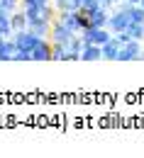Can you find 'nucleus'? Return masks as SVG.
Masks as SVG:
<instances>
[{
  "label": "nucleus",
  "instance_id": "7",
  "mask_svg": "<svg viewBox=\"0 0 144 158\" xmlns=\"http://www.w3.org/2000/svg\"><path fill=\"white\" fill-rule=\"evenodd\" d=\"M32 61H51V41H46V37H41V39L34 44Z\"/></svg>",
  "mask_w": 144,
  "mask_h": 158
},
{
  "label": "nucleus",
  "instance_id": "17",
  "mask_svg": "<svg viewBox=\"0 0 144 158\" xmlns=\"http://www.w3.org/2000/svg\"><path fill=\"white\" fill-rule=\"evenodd\" d=\"M127 34H129L132 39L142 41L144 39V22H132V24L127 27Z\"/></svg>",
  "mask_w": 144,
  "mask_h": 158
},
{
  "label": "nucleus",
  "instance_id": "6",
  "mask_svg": "<svg viewBox=\"0 0 144 158\" xmlns=\"http://www.w3.org/2000/svg\"><path fill=\"white\" fill-rule=\"evenodd\" d=\"M139 51H142V44L137 39H129L127 44H122L117 61H139Z\"/></svg>",
  "mask_w": 144,
  "mask_h": 158
},
{
  "label": "nucleus",
  "instance_id": "22",
  "mask_svg": "<svg viewBox=\"0 0 144 158\" xmlns=\"http://www.w3.org/2000/svg\"><path fill=\"white\" fill-rule=\"evenodd\" d=\"M139 61H144V49H142V51H139Z\"/></svg>",
  "mask_w": 144,
  "mask_h": 158
},
{
  "label": "nucleus",
  "instance_id": "18",
  "mask_svg": "<svg viewBox=\"0 0 144 158\" xmlns=\"http://www.w3.org/2000/svg\"><path fill=\"white\" fill-rule=\"evenodd\" d=\"M20 5H22V0H0V7H2L5 12H10V15H12Z\"/></svg>",
  "mask_w": 144,
  "mask_h": 158
},
{
  "label": "nucleus",
  "instance_id": "13",
  "mask_svg": "<svg viewBox=\"0 0 144 158\" xmlns=\"http://www.w3.org/2000/svg\"><path fill=\"white\" fill-rule=\"evenodd\" d=\"M68 59V46L61 41H51V61H66Z\"/></svg>",
  "mask_w": 144,
  "mask_h": 158
},
{
  "label": "nucleus",
  "instance_id": "2",
  "mask_svg": "<svg viewBox=\"0 0 144 158\" xmlns=\"http://www.w3.org/2000/svg\"><path fill=\"white\" fill-rule=\"evenodd\" d=\"M129 24H132V20H129L127 10L117 7V10H112V12H110V20H107V29H110L112 34H117V32H127V27H129Z\"/></svg>",
  "mask_w": 144,
  "mask_h": 158
},
{
  "label": "nucleus",
  "instance_id": "20",
  "mask_svg": "<svg viewBox=\"0 0 144 158\" xmlns=\"http://www.w3.org/2000/svg\"><path fill=\"white\" fill-rule=\"evenodd\" d=\"M12 61H32V54H29V51H17V54L12 56Z\"/></svg>",
  "mask_w": 144,
  "mask_h": 158
},
{
  "label": "nucleus",
  "instance_id": "5",
  "mask_svg": "<svg viewBox=\"0 0 144 158\" xmlns=\"http://www.w3.org/2000/svg\"><path fill=\"white\" fill-rule=\"evenodd\" d=\"M107 20H110V7L107 5H100L93 12H88V27H107Z\"/></svg>",
  "mask_w": 144,
  "mask_h": 158
},
{
  "label": "nucleus",
  "instance_id": "16",
  "mask_svg": "<svg viewBox=\"0 0 144 158\" xmlns=\"http://www.w3.org/2000/svg\"><path fill=\"white\" fill-rule=\"evenodd\" d=\"M54 7L63 12V10H81V0H51Z\"/></svg>",
  "mask_w": 144,
  "mask_h": 158
},
{
  "label": "nucleus",
  "instance_id": "3",
  "mask_svg": "<svg viewBox=\"0 0 144 158\" xmlns=\"http://www.w3.org/2000/svg\"><path fill=\"white\" fill-rule=\"evenodd\" d=\"M12 39H15V44H17V51H29V54H32L34 44H37L41 37H37V34L29 32V29H20V32L12 34Z\"/></svg>",
  "mask_w": 144,
  "mask_h": 158
},
{
  "label": "nucleus",
  "instance_id": "4",
  "mask_svg": "<svg viewBox=\"0 0 144 158\" xmlns=\"http://www.w3.org/2000/svg\"><path fill=\"white\" fill-rule=\"evenodd\" d=\"M73 34H76V32H71V29H68V27H66V24L59 20V17H56V20H51V32H49L51 41H61V44H68Z\"/></svg>",
  "mask_w": 144,
  "mask_h": 158
},
{
  "label": "nucleus",
  "instance_id": "15",
  "mask_svg": "<svg viewBox=\"0 0 144 158\" xmlns=\"http://www.w3.org/2000/svg\"><path fill=\"white\" fill-rule=\"evenodd\" d=\"M12 34H15V29H12L10 15H7V12H2V15H0V37H5V39H7V37H12Z\"/></svg>",
  "mask_w": 144,
  "mask_h": 158
},
{
  "label": "nucleus",
  "instance_id": "9",
  "mask_svg": "<svg viewBox=\"0 0 144 158\" xmlns=\"http://www.w3.org/2000/svg\"><path fill=\"white\" fill-rule=\"evenodd\" d=\"M27 29H29V32H34L37 37H46V34L51 32V20H44V17H34V20H29Z\"/></svg>",
  "mask_w": 144,
  "mask_h": 158
},
{
  "label": "nucleus",
  "instance_id": "19",
  "mask_svg": "<svg viewBox=\"0 0 144 158\" xmlns=\"http://www.w3.org/2000/svg\"><path fill=\"white\" fill-rule=\"evenodd\" d=\"M100 5H103L100 0H83V2H81V12L88 15V12H93L95 7H100Z\"/></svg>",
  "mask_w": 144,
  "mask_h": 158
},
{
  "label": "nucleus",
  "instance_id": "1",
  "mask_svg": "<svg viewBox=\"0 0 144 158\" xmlns=\"http://www.w3.org/2000/svg\"><path fill=\"white\" fill-rule=\"evenodd\" d=\"M81 37L85 44H98V46H103L105 41L112 39V34H110L107 27H85L81 32Z\"/></svg>",
  "mask_w": 144,
  "mask_h": 158
},
{
  "label": "nucleus",
  "instance_id": "11",
  "mask_svg": "<svg viewBox=\"0 0 144 158\" xmlns=\"http://www.w3.org/2000/svg\"><path fill=\"white\" fill-rule=\"evenodd\" d=\"M103 59V49L98 44H85L81 51V61H100Z\"/></svg>",
  "mask_w": 144,
  "mask_h": 158
},
{
  "label": "nucleus",
  "instance_id": "8",
  "mask_svg": "<svg viewBox=\"0 0 144 158\" xmlns=\"http://www.w3.org/2000/svg\"><path fill=\"white\" fill-rule=\"evenodd\" d=\"M100 49H103V59H105V61H117V56H120V49H122V41L112 34V39L105 41Z\"/></svg>",
  "mask_w": 144,
  "mask_h": 158
},
{
  "label": "nucleus",
  "instance_id": "10",
  "mask_svg": "<svg viewBox=\"0 0 144 158\" xmlns=\"http://www.w3.org/2000/svg\"><path fill=\"white\" fill-rule=\"evenodd\" d=\"M66 46H68V59L66 61H81V51H83V46H85V41H83L81 34H73Z\"/></svg>",
  "mask_w": 144,
  "mask_h": 158
},
{
  "label": "nucleus",
  "instance_id": "21",
  "mask_svg": "<svg viewBox=\"0 0 144 158\" xmlns=\"http://www.w3.org/2000/svg\"><path fill=\"white\" fill-rule=\"evenodd\" d=\"M100 2H103V5H107V7H115V5H120L122 0H100Z\"/></svg>",
  "mask_w": 144,
  "mask_h": 158
},
{
  "label": "nucleus",
  "instance_id": "14",
  "mask_svg": "<svg viewBox=\"0 0 144 158\" xmlns=\"http://www.w3.org/2000/svg\"><path fill=\"white\" fill-rule=\"evenodd\" d=\"M10 22H12V29H15V32H20V29H27V24H29L27 15H24V10H22V12H17V10H15V12L10 15Z\"/></svg>",
  "mask_w": 144,
  "mask_h": 158
},
{
  "label": "nucleus",
  "instance_id": "24",
  "mask_svg": "<svg viewBox=\"0 0 144 158\" xmlns=\"http://www.w3.org/2000/svg\"><path fill=\"white\" fill-rule=\"evenodd\" d=\"M139 5H142V7H144V0H139Z\"/></svg>",
  "mask_w": 144,
  "mask_h": 158
},
{
  "label": "nucleus",
  "instance_id": "23",
  "mask_svg": "<svg viewBox=\"0 0 144 158\" xmlns=\"http://www.w3.org/2000/svg\"><path fill=\"white\" fill-rule=\"evenodd\" d=\"M2 41H5V37H0V46H2Z\"/></svg>",
  "mask_w": 144,
  "mask_h": 158
},
{
  "label": "nucleus",
  "instance_id": "12",
  "mask_svg": "<svg viewBox=\"0 0 144 158\" xmlns=\"http://www.w3.org/2000/svg\"><path fill=\"white\" fill-rule=\"evenodd\" d=\"M15 54H17V44H15L12 37H7L2 41V46H0V61H12Z\"/></svg>",
  "mask_w": 144,
  "mask_h": 158
}]
</instances>
